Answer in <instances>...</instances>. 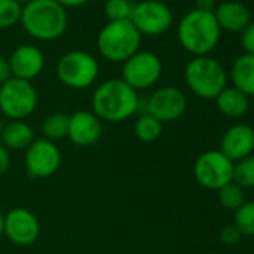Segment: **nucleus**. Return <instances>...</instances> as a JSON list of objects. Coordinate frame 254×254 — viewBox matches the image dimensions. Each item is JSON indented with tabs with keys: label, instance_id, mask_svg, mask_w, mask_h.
Here are the masks:
<instances>
[{
	"label": "nucleus",
	"instance_id": "obj_1",
	"mask_svg": "<svg viewBox=\"0 0 254 254\" xmlns=\"http://www.w3.org/2000/svg\"><path fill=\"white\" fill-rule=\"evenodd\" d=\"M141 97L121 78L106 79L97 85L91 97V112L106 123H121L139 111Z\"/></svg>",
	"mask_w": 254,
	"mask_h": 254
},
{
	"label": "nucleus",
	"instance_id": "obj_2",
	"mask_svg": "<svg viewBox=\"0 0 254 254\" xmlns=\"http://www.w3.org/2000/svg\"><path fill=\"white\" fill-rule=\"evenodd\" d=\"M24 30L38 41H56L67 27L66 9L56 0H30L23 6Z\"/></svg>",
	"mask_w": 254,
	"mask_h": 254
},
{
	"label": "nucleus",
	"instance_id": "obj_3",
	"mask_svg": "<svg viewBox=\"0 0 254 254\" xmlns=\"http://www.w3.org/2000/svg\"><path fill=\"white\" fill-rule=\"evenodd\" d=\"M220 26L214 12L190 11L178 26V39L184 50L202 57L211 53L220 41Z\"/></svg>",
	"mask_w": 254,
	"mask_h": 254
},
{
	"label": "nucleus",
	"instance_id": "obj_4",
	"mask_svg": "<svg viewBox=\"0 0 254 254\" xmlns=\"http://www.w3.org/2000/svg\"><path fill=\"white\" fill-rule=\"evenodd\" d=\"M141 33L130 20L109 21L97 36V50L100 56L114 63H124L139 51Z\"/></svg>",
	"mask_w": 254,
	"mask_h": 254
},
{
	"label": "nucleus",
	"instance_id": "obj_5",
	"mask_svg": "<svg viewBox=\"0 0 254 254\" xmlns=\"http://www.w3.org/2000/svg\"><path fill=\"white\" fill-rule=\"evenodd\" d=\"M184 76L189 88L202 99H215L227 84V75L221 63L208 56L190 60Z\"/></svg>",
	"mask_w": 254,
	"mask_h": 254
},
{
	"label": "nucleus",
	"instance_id": "obj_6",
	"mask_svg": "<svg viewBox=\"0 0 254 254\" xmlns=\"http://www.w3.org/2000/svg\"><path fill=\"white\" fill-rule=\"evenodd\" d=\"M38 106V91L30 81L11 78L0 85V114L11 121L29 118Z\"/></svg>",
	"mask_w": 254,
	"mask_h": 254
},
{
	"label": "nucleus",
	"instance_id": "obj_7",
	"mask_svg": "<svg viewBox=\"0 0 254 254\" xmlns=\"http://www.w3.org/2000/svg\"><path fill=\"white\" fill-rule=\"evenodd\" d=\"M56 72L63 85L73 90H84L96 82L99 63L90 53L70 51L59 60Z\"/></svg>",
	"mask_w": 254,
	"mask_h": 254
},
{
	"label": "nucleus",
	"instance_id": "obj_8",
	"mask_svg": "<svg viewBox=\"0 0 254 254\" xmlns=\"http://www.w3.org/2000/svg\"><path fill=\"white\" fill-rule=\"evenodd\" d=\"M162 62L150 51H138L123 63L121 79L133 90H148L157 84L162 76Z\"/></svg>",
	"mask_w": 254,
	"mask_h": 254
},
{
	"label": "nucleus",
	"instance_id": "obj_9",
	"mask_svg": "<svg viewBox=\"0 0 254 254\" xmlns=\"http://www.w3.org/2000/svg\"><path fill=\"white\" fill-rule=\"evenodd\" d=\"M235 163L229 160L220 150L200 154L193 166L196 181L209 190H220L233 181Z\"/></svg>",
	"mask_w": 254,
	"mask_h": 254
},
{
	"label": "nucleus",
	"instance_id": "obj_10",
	"mask_svg": "<svg viewBox=\"0 0 254 254\" xmlns=\"http://www.w3.org/2000/svg\"><path fill=\"white\" fill-rule=\"evenodd\" d=\"M130 21L141 33V36H159L169 30L174 21V15L165 2L145 0V2L135 5Z\"/></svg>",
	"mask_w": 254,
	"mask_h": 254
},
{
	"label": "nucleus",
	"instance_id": "obj_11",
	"mask_svg": "<svg viewBox=\"0 0 254 254\" xmlns=\"http://www.w3.org/2000/svg\"><path fill=\"white\" fill-rule=\"evenodd\" d=\"M62 165V153L56 142L45 138L35 139L26 150V168L33 178L53 177Z\"/></svg>",
	"mask_w": 254,
	"mask_h": 254
},
{
	"label": "nucleus",
	"instance_id": "obj_12",
	"mask_svg": "<svg viewBox=\"0 0 254 254\" xmlns=\"http://www.w3.org/2000/svg\"><path fill=\"white\" fill-rule=\"evenodd\" d=\"M187 108L186 94L177 87H162L157 88L145 100V114H150L162 124L175 121L180 118Z\"/></svg>",
	"mask_w": 254,
	"mask_h": 254
},
{
	"label": "nucleus",
	"instance_id": "obj_13",
	"mask_svg": "<svg viewBox=\"0 0 254 254\" xmlns=\"http://www.w3.org/2000/svg\"><path fill=\"white\" fill-rule=\"evenodd\" d=\"M41 233V224L38 217L26 208H14L5 214L3 235L20 247L33 245Z\"/></svg>",
	"mask_w": 254,
	"mask_h": 254
},
{
	"label": "nucleus",
	"instance_id": "obj_14",
	"mask_svg": "<svg viewBox=\"0 0 254 254\" xmlns=\"http://www.w3.org/2000/svg\"><path fill=\"white\" fill-rule=\"evenodd\" d=\"M102 135V121L91 111H76L69 115L67 138L78 147L94 145Z\"/></svg>",
	"mask_w": 254,
	"mask_h": 254
},
{
	"label": "nucleus",
	"instance_id": "obj_15",
	"mask_svg": "<svg viewBox=\"0 0 254 254\" xmlns=\"http://www.w3.org/2000/svg\"><path fill=\"white\" fill-rule=\"evenodd\" d=\"M45 59L42 51L35 45H21L18 47L9 59V66L12 78L32 81L44 69Z\"/></svg>",
	"mask_w": 254,
	"mask_h": 254
},
{
	"label": "nucleus",
	"instance_id": "obj_16",
	"mask_svg": "<svg viewBox=\"0 0 254 254\" xmlns=\"http://www.w3.org/2000/svg\"><path fill=\"white\" fill-rule=\"evenodd\" d=\"M254 150V132L247 124H235L224 133L220 151L233 163L251 154Z\"/></svg>",
	"mask_w": 254,
	"mask_h": 254
},
{
	"label": "nucleus",
	"instance_id": "obj_17",
	"mask_svg": "<svg viewBox=\"0 0 254 254\" xmlns=\"http://www.w3.org/2000/svg\"><path fill=\"white\" fill-rule=\"evenodd\" d=\"M35 141V130L26 120L9 121L0 133V144L6 150H27Z\"/></svg>",
	"mask_w": 254,
	"mask_h": 254
},
{
	"label": "nucleus",
	"instance_id": "obj_18",
	"mask_svg": "<svg viewBox=\"0 0 254 254\" xmlns=\"http://www.w3.org/2000/svg\"><path fill=\"white\" fill-rule=\"evenodd\" d=\"M214 17L220 26L227 32H242L250 21V11L239 2H224L214 11Z\"/></svg>",
	"mask_w": 254,
	"mask_h": 254
},
{
	"label": "nucleus",
	"instance_id": "obj_19",
	"mask_svg": "<svg viewBox=\"0 0 254 254\" xmlns=\"http://www.w3.org/2000/svg\"><path fill=\"white\" fill-rule=\"evenodd\" d=\"M215 103L218 111L230 118L242 117L250 108V99L247 94L239 91L238 88H224L217 97Z\"/></svg>",
	"mask_w": 254,
	"mask_h": 254
},
{
	"label": "nucleus",
	"instance_id": "obj_20",
	"mask_svg": "<svg viewBox=\"0 0 254 254\" xmlns=\"http://www.w3.org/2000/svg\"><path fill=\"white\" fill-rule=\"evenodd\" d=\"M232 81L235 88L247 96H254V56L244 54L232 66Z\"/></svg>",
	"mask_w": 254,
	"mask_h": 254
},
{
	"label": "nucleus",
	"instance_id": "obj_21",
	"mask_svg": "<svg viewBox=\"0 0 254 254\" xmlns=\"http://www.w3.org/2000/svg\"><path fill=\"white\" fill-rule=\"evenodd\" d=\"M69 115L62 112H54L42 121V135L48 141H59L67 138Z\"/></svg>",
	"mask_w": 254,
	"mask_h": 254
},
{
	"label": "nucleus",
	"instance_id": "obj_22",
	"mask_svg": "<svg viewBox=\"0 0 254 254\" xmlns=\"http://www.w3.org/2000/svg\"><path fill=\"white\" fill-rule=\"evenodd\" d=\"M163 124L150 114H141L135 121L133 132L141 142H153L160 138Z\"/></svg>",
	"mask_w": 254,
	"mask_h": 254
},
{
	"label": "nucleus",
	"instance_id": "obj_23",
	"mask_svg": "<svg viewBox=\"0 0 254 254\" xmlns=\"http://www.w3.org/2000/svg\"><path fill=\"white\" fill-rule=\"evenodd\" d=\"M233 183L242 189L254 187V156L236 162L233 169Z\"/></svg>",
	"mask_w": 254,
	"mask_h": 254
},
{
	"label": "nucleus",
	"instance_id": "obj_24",
	"mask_svg": "<svg viewBox=\"0 0 254 254\" xmlns=\"http://www.w3.org/2000/svg\"><path fill=\"white\" fill-rule=\"evenodd\" d=\"M236 229L241 235L254 236V200L244 202L235 212V223Z\"/></svg>",
	"mask_w": 254,
	"mask_h": 254
},
{
	"label": "nucleus",
	"instance_id": "obj_25",
	"mask_svg": "<svg viewBox=\"0 0 254 254\" xmlns=\"http://www.w3.org/2000/svg\"><path fill=\"white\" fill-rule=\"evenodd\" d=\"M135 5L130 0H106L105 15L109 21H124L130 20Z\"/></svg>",
	"mask_w": 254,
	"mask_h": 254
},
{
	"label": "nucleus",
	"instance_id": "obj_26",
	"mask_svg": "<svg viewBox=\"0 0 254 254\" xmlns=\"http://www.w3.org/2000/svg\"><path fill=\"white\" fill-rule=\"evenodd\" d=\"M218 191V200L220 203L227 208V209H233L236 211L244 202H245V197H244V191H242V187H239L236 183H229L226 184L224 187H221Z\"/></svg>",
	"mask_w": 254,
	"mask_h": 254
},
{
	"label": "nucleus",
	"instance_id": "obj_27",
	"mask_svg": "<svg viewBox=\"0 0 254 254\" xmlns=\"http://www.w3.org/2000/svg\"><path fill=\"white\" fill-rule=\"evenodd\" d=\"M23 6L15 0H0V29H8L21 21Z\"/></svg>",
	"mask_w": 254,
	"mask_h": 254
},
{
	"label": "nucleus",
	"instance_id": "obj_28",
	"mask_svg": "<svg viewBox=\"0 0 254 254\" xmlns=\"http://www.w3.org/2000/svg\"><path fill=\"white\" fill-rule=\"evenodd\" d=\"M241 44L245 50V54L254 56V23H250L241 32Z\"/></svg>",
	"mask_w": 254,
	"mask_h": 254
},
{
	"label": "nucleus",
	"instance_id": "obj_29",
	"mask_svg": "<svg viewBox=\"0 0 254 254\" xmlns=\"http://www.w3.org/2000/svg\"><path fill=\"white\" fill-rule=\"evenodd\" d=\"M239 239H241V232L236 229L235 224L227 226V227L223 229V232H221V241H223L226 245H233V244H236Z\"/></svg>",
	"mask_w": 254,
	"mask_h": 254
},
{
	"label": "nucleus",
	"instance_id": "obj_30",
	"mask_svg": "<svg viewBox=\"0 0 254 254\" xmlns=\"http://www.w3.org/2000/svg\"><path fill=\"white\" fill-rule=\"evenodd\" d=\"M11 78H12V72H11L9 60L0 56V85L5 84Z\"/></svg>",
	"mask_w": 254,
	"mask_h": 254
},
{
	"label": "nucleus",
	"instance_id": "obj_31",
	"mask_svg": "<svg viewBox=\"0 0 254 254\" xmlns=\"http://www.w3.org/2000/svg\"><path fill=\"white\" fill-rule=\"evenodd\" d=\"M11 166V156L9 150H6L2 144H0V175H5Z\"/></svg>",
	"mask_w": 254,
	"mask_h": 254
},
{
	"label": "nucleus",
	"instance_id": "obj_32",
	"mask_svg": "<svg viewBox=\"0 0 254 254\" xmlns=\"http://www.w3.org/2000/svg\"><path fill=\"white\" fill-rule=\"evenodd\" d=\"M196 9L205 11V12H214L215 8V0H196Z\"/></svg>",
	"mask_w": 254,
	"mask_h": 254
},
{
	"label": "nucleus",
	"instance_id": "obj_33",
	"mask_svg": "<svg viewBox=\"0 0 254 254\" xmlns=\"http://www.w3.org/2000/svg\"><path fill=\"white\" fill-rule=\"evenodd\" d=\"M56 2H59L66 9V8H78V6H82V5H85L88 2V0H56Z\"/></svg>",
	"mask_w": 254,
	"mask_h": 254
},
{
	"label": "nucleus",
	"instance_id": "obj_34",
	"mask_svg": "<svg viewBox=\"0 0 254 254\" xmlns=\"http://www.w3.org/2000/svg\"><path fill=\"white\" fill-rule=\"evenodd\" d=\"M3 220H5V215L0 212V238L3 235Z\"/></svg>",
	"mask_w": 254,
	"mask_h": 254
},
{
	"label": "nucleus",
	"instance_id": "obj_35",
	"mask_svg": "<svg viewBox=\"0 0 254 254\" xmlns=\"http://www.w3.org/2000/svg\"><path fill=\"white\" fill-rule=\"evenodd\" d=\"M3 126H5V123H3L2 114H0V133H2V129H3Z\"/></svg>",
	"mask_w": 254,
	"mask_h": 254
},
{
	"label": "nucleus",
	"instance_id": "obj_36",
	"mask_svg": "<svg viewBox=\"0 0 254 254\" xmlns=\"http://www.w3.org/2000/svg\"><path fill=\"white\" fill-rule=\"evenodd\" d=\"M15 2H18L20 5H23V3L26 5V3H29V2H30V0H15Z\"/></svg>",
	"mask_w": 254,
	"mask_h": 254
},
{
	"label": "nucleus",
	"instance_id": "obj_37",
	"mask_svg": "<svg viewBox=\"0 0 254 254\" xmlns=\"http://www.w3.org/2000/svg\"><path fill=\"white\" fill-rule=\"evenodd\" d=\"M160 2H165V0H160Z\"/></svg>",
	"mask_w": 254,
	"mask_h": 254
},
{
	"label": "nucleus",
	"instance_id": "obj_38",
	"mask_svg": "<svg viewBox=\"0 0 254 254\" xmlns=\"http://www.w3.org/2000/svg\"><path fill=\"white\" fill-rule=\"evenodd\" d=\"M253 132H254V129H253Z\"/></svg>",
	"mask_w": 254,
	"mask_h": 254
}]
</instances>
